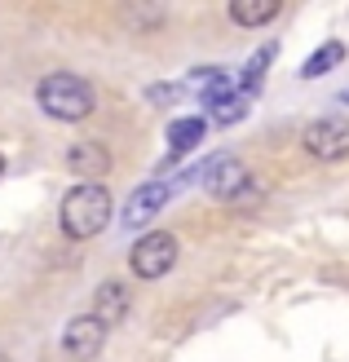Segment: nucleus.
Wrapping results in <instances>:
<instances>
[{"label": "nucleus", "mask_w": 349, "mask_h": 362, "mask_svg": "<svg viewBox=\"0 0 349 362\" xmlns=\"http://www.w3.org/2000/svg\"><path fill=\"white\" fill-rule=\"evenodd\" d=\"M111 212H115L111 190H106L102 181H80V186H71V190L62 194L58 226H62L67 239L84 243V239H98V234L111 226Z\"/></svg>", "instance_id": "1"}, {"label": "nucleus", "mask_w": 349, "mask_h": 362, "mask_svg": "<svg viewBox=\"0 0 349 362\" xmlns=\"http://www.w3.org/2000/svg\"><path fill=\"white\" fill-rule=\"evenodd\" d=\"M35 106L58 124H80L98 111V93L76 71H53V76H45L35 84Z\"/></svg>", "instance_id": "2"}, {"label": "nucleus", "mask_w": 349, "mask_h": 362, "mask_svg": "<svg viewBox=\"0 0 349 362\" xmlns=\"http://www.w3.org/2000/svg\"><path fill=\"white\" fill-rule=\"evenodd\" d=\"M177 257H181L177 234H168V230H151V234H142V239L133 243V252H128V269H133V279L155 283V279H164V274L177 265Z\"/></svg>", "instance_id": "3"}, {"label": "nucleus", "mask_w": 349, "mask_h": 362, "mask_svg": "<svg viewBox=\"0 0 349 362\" xmlns=\"http://www.w3.org/2000/svg\"><path fill=\"white\" fill-rule=\"evenodd\" d=\"M301 146L309 159H319V164H341V159H349V124L341 119H314L301 129Z\"/></svg>", "instance_id": "4"}, {"label": "nucleus", "mask_w": 349, "mask_h": 362, "mask_svg": "<svg viewBox=\"0 0 349 362\" xmlns=\"http://www.w3.org/2000/svg\"><path fill=\"white\" fill-rule=\"evenodd\" d=\"M106 345V327L93 318V314H76L62 327V354L67 358H76V362H88V358H98Z\"/></svg>", "instance_id": "5"}, {"label": "nucleus", "mask_w": 349, "mask_h": 362, "mask_svg": "<svg viewBox=\"0 0 349 362\" xmlns=\"http://www.w3.org/2000/svg\"><path fill=\"white\" fill-rule=\"evenodd\" d=\"M168 199H173V186H168V181H146V186H137L133 194H128L120 221H124L128 230H133V226H146L164 204H168Z\"/></svg>", "instance_id": "6"}, {"label": "nucleus", "mask_w": 349, "mask_h": 362, "mask_svg": "<svg viewBox=\"0 0 349 362\" xmlns=\"http://www.w3.org/2000/svg\"><path fill=\"white\" fill-rule=\"evenodd\" d=\"M128 310H133V292H128V283H120V279L98 283V292H93V310H88V314H93L102 327H115V322H124Z\"/></svg>", "instance_id": "7"}, {"label": "nucleus", "mask_w": 349, "mask_h": 362, "mask_svg": "<svg viewBox=\"0 0 349 362\" xmlns=\"http://www.w3.org/2000/svg\"><path fill=\"white\" fill-rule=\"evenodd\" d=\"M67 168H71V177L98 181V177L111 173V151H106L102 141H93V137L71 141V146H67Z\"/></svg>", "instance_id": "8"}, {"label": "nucleus", "mask_w": 349, "mask_h": 362, "mask_svg": "<svg viewBox=\"0 0 349 362\" xmlns=\"http://www.w3.org/2000/svg\"><path fill=\"white\" fill-rule=\"evenodd\" d=\"M208 133V119H199V115H181L168 124V159H181V155H190L199 141H204Z\"/></svg>", "instance_id": "9"}, {"label": "nucleus", "mask_w": 349, "mask_h": 362, "mask_svg": "<svg viewBox=\"0 0 349 362\" xmlns=\"http://www.w3.org/2000/svg\"><path fill=\"white\" fill-rule=\"evenodd\" d=\"M345 58H349L345 40H327V45H319V49L301 62V80H319V76H327V71H336Z\"/></svg>", "instance_id": "10"}, {"label": "nucleus", "mask_w": 349, "mask_h": 362, "mask_svg": "<svg viewBox=\"0 0 349 362\" xmlns=\"http://www.w3.org/2000/svg\"><path fill=\"white\" fill-rule=\"evenodd\" d=\"M279 0H234L230 5V23H239V27H265V23H274L279 18Z\"/></svg>", "instance_id": "11"}, {"label": "nucleus", "mask_w": 349, "mask_h": 362, "mask_svg": "<svg viewBox=\"0 0 349 362\" xmlns=\"http://www.w3.org/2000/svg\"><path fill=\"white\" fill-rule=\"evenodd\" d=\"M274 58H279V45H261V49H256L252 58H248V66H244V80L234 84L239 93H248V98H256V88H261V80H265V66H270Z\"/></svg>", "instance_id": "12"}, {"label": "nucleus", "mask_w": 349, "mask_h": 362, "mask_svg": "<svg viewBox=\"0 0 349 362\" xmlns=\"http://www.w3.org/2000/svg\"><path fill=\"white\" fill-rule=\"evenodd\" d=\"M212 106V124H234V119H244L248 115V106H252V98L248 93H239V88H230V93H222L217 102H208Z\"/></svg>", "instance_id": "13"}, {"label": "nucleus", "mask_w": 349, "mask_h": 362, "mask_svg": "<svg viewBox=\"0 0 349 362\" xmlns=\"http://www.w3.org/2000/svg\"><path fill=\"white\" fill-rule=\"evenodd\" d=\"M341 102H345V106H349V88H341Z\"/></svg>", "instance_id": "14"}, {"label": "nucleus", "mask_w": 349, "mask_h": 362, "mask_svg": "<svg viewBox=\"0 0 349 362\" xmlns=\"http://www.w3.org/2000/svg\"><path fill=\"white\" fill-rule=\"evenodd\" d=\"M0 177H5V155H0Z\"/></svg>", "instance_id": "15"}, {"label": "nucleus", "mask_w": 349, "mask_h": 362, "mask_svg": "<svg viewBox=\"0 0 349 362\" xmlns=\"http://www.w3.org/2000/svg\"><path fill=\"white\" fill-rule=\"evenodd\" d=\"M0 362H9V354H5V349H0Z\"/></svg>", "instance_id": "16"}]
</instances>
